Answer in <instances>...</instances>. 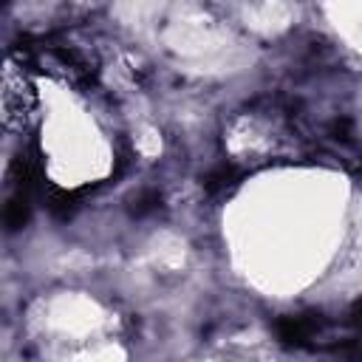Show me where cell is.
Returning a JSON list of instances; mask_svg holds the SVG:
<instances>
[{"mask_svg":"<svg viewBox=\"0 0 362 362\" xmlns=\"http://www.w3.org/2000/svg\"><path fill=\"white\" fill-rule=\"evenodd\" d=\"M31 90L23 79V74L14 71V65L6 68V76H3V119L6 124H25L28 113H31Z\"/></svg>","mask_w":362,"mask_h":362,"instance_id":"cell-1","label":"cell"}]
</instances>
